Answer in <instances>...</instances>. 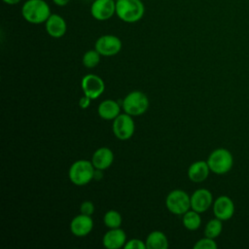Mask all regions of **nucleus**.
Returning a JSON list of instances; mask_svg holds the SVG:
<instances>
[{"label":"nucleus","instance_id":"obj_6","mask_svg":"<svg viewBox=\"0 0 249 249\" xmlns=\"http://www.w3.org/2000/svg\"><path fill=\"white\" fill-rule=\"evenodd\" d=\"M165 205L171 213L182 215L191 208V197L182 190H174L167 195Z\"/></svg>","mask_w":249,"mask_h":249},{"label":"nucleus","instance_id":"obj_13","mask_svg":"<svg viewBox=\"0 0 249 249\" xmlns=\"http://www.w3.org/2000/svg\"><path fill=\"white\" fill-rule=\"evenodd\" d=\"M93 228V221L89 215L80 214L74 217L70 223V230L76 236L82 237L89 234Z\"/></svg>","mask_w":249,"mask_h":249},{"label":"nucleus","instance_id":"obj_26","mask_svg":"<svg viewBox=\"0 0 249 249\" xmlns=\"http://www.w3.org/2000/svg\"><path fill=\"white\" fill-rule=\"evenodd\" d=\"M80 211L82 214L91 216L94 212V205L91 201H89V200L84 201L80 206Z\"/></svg>","mask_w":249,"mask_h":249},{"label":"nucleus","instance_id":"obj_24","mask_svg":"<svg viewBox=\"0 0 249 249\" xmlns=\"http://www.w3.org/2000/svg\"><path fill=\"white\" fill-rule=\"evenodd\" d=\"M216 248H217V244L214 241V239L207 236L197 240L196 243L194 245V249H216Z\"/></svg>","mask_w":249,"mask_h":249},{"label":"nucleus","instance_id":"obj_18","mask_svg":"<svg viewBox=\"0 0 249 249\" xmlns=\"http://www.w3.org/2000/svg\"><path fill=\"white\" fill-rule=\"evenodd\" d=\"M120 105L112 99L102 101L97 109L98 115L104 120H115L120 115Z\"/></svg>","mask_w":249,"mask_h":249},{"label":"nucleus","instance_id":"obj_7","mask_svg":"<svg viewBox=\"0 0 249 249\" xmlns=\"http://www.w3.org/2000/svg\"><path fill=\"white\" fill-rule=\"evenodd\" d=\"M134 122L130 115L120 114L113 123V132L120 140H127L134 133Z\"/></svg>","mask_w":249,"mask_h":249},{"label":"nucleus","instance_id":"obj_29","mask_svg":"<svg viewBox=\"0 0 249 249\" xmlns=\"http://www.w3.org/2000/svg\"><path fill=\"white\" fill-rule=\"evenodd\" d=\"M4 3L8 4V5H16L18 3H19L21 0H2Z\"/></svg>","mask_w":249,"mask_h":249},{"label":"nucleus","instance_id":"obj_12","mask_svg":"<svg viewBox=\"0 0 249 249\" xmlns=\"http://www.w3.org/2000/svg\"><path fill=\"white\" fill-rule=\"evenodd\" d=\"M212 202V194L206 189H198L191 196V208L198 213L208 210Z\"/></svg>","mask_w":249,"mask_h":249},{"label":"nucleus","instance_id":"obj_15","mask_svg":"<svg viewBox=\"0 0 249 249\" xmlns=\"http://www.w3.org/2000/svg\"><path fill=\"white\" fill-rule=\"evenodd\" d=\"M125 232L120 229H110L103 236V245L108 249H119L125 244Z\"/></svg>","mask_w":249,"mask_h":249},{"label":"nucleus","instance_id":"obj_28","mask_svg":"<svg viewBox=\"0 0 249 249\" xmlns=\"http://www.w3.org/2000/svg\"><path fill=\"white\" fill-rule=\"evenodd\" d=\"M56 6H58V7H64V6H66L68 3H69V1L70 0H52Z\"/></svg>","mask_w":249,"mask_h":249},{"label":"nucleus","instance_id":"obj_11","mask_svg":"<svg viewBox=\"0 0 249 249\" xmlns=\"http://www.w3.org/2000/svg\"><path fill=\"white\" fill-rule=\"evenodd\" d=\"M213 213L216 218L227 221L234 214V203L228 196H220L213 202Z\"/></svg>","mask_w":249,"mask_h":249},{"label":"nucleus","instance_id":"obj_27","mask_svg":"<svg viewBox=\"0 0 249 249\" xmlns=\"http://www.w3.org/2000/svg\"><path fill=\"white\" fill-rule=\"evenodd\" d=\"M89 103H90V98L88 97L87 95H84L83 97H81L80 101H79V105L81 108L83 109H86L89 106Z\"/></svg>","mask_w":249,"mask_h":249},{"label":"nucleus","instance_id":"obj_9","mask_svg":"<svg viewBox=\"0 0 249 249\" xmlns=\"http://www.w3.org/2000/svg\"><path fill=\"white\" fill-rule=\"evenodd\" d=\"M90 15L96 20H107L116 14L115 0H94L90 5Z\"/></svg>","mask_w":249,"mask_h":249},{"label":"nucleus","instance_id":"obj_1","mask_svg":"<svg viewBox=\"0 0 249 249\" xmlns=\"http://www.w3.org/2000/svg\"><path fill=\"white\" fill-rule=\"evenodd\" d=\"M51 15V8L45 0H26L21 7V16L29 23L46 22Z\"/></svg>","mask_w":249,"mask_h":249},{"label":"nucleus","instance_id":"obj_14","mask_svg":"<svg viewBox=\"0 0 249 249\" xmlns=\"http://www.w3.org/2000/svg\"><path fill=\"white\" fill-rule=\"evenodd\" d=\"M45 27L47 33L53 38L62 37L67 29V24L65 19L56 14H52L45 22Z\"/></svg>","mask_w":249,"mask_h":249},{"label":"nucleus","instance_id":"obj_25","mask_svg":"<svg viewBox=\"0 0 249 249\" xmlns=\"http://www.w3.org/2000/svg\"><path fill=\"white\" fill-rule=\"evenodd\" d=\"M125 249H147L146 248V243H144L142 240L137 239V238H133L130 239L129 241H127L124 246Z\"/></svg>","mask_w":249,"mask_h":249},{"label":"nucleus","instance_id":"obj_16","mask_svg":"<svg viewBox=\"0 0 249 249\" xmlns=\"http://www.w3.org/2000/svg\"><path fill=\"white\" fill-rule=\"evenodd\" d=\"M114 160V155L113 152L107 148V147H102L97 149L91 158V162L96 169L104 170L108 168Z\"/></svg>","mask_w":249,"mask_h":249},{"label":"nucleus","instance_id":"obj_2","mask_svg":"<svg viewBox=\"0 0 249 249\" xmlns=\"http://www.w3.org/2000/svg\"><path fill=\"white\" fill-rule=\"evenodd\" d=\"M144 13L145 7L141 0H116V15L124 22H137Z\"/></svg>","mask_w":249,"mask_h":249},{"label":"nucleus","instance_id":"obj_8","mask_svg":"<svg viewBox=\"0 0 249 249\" xmlns=\"http://www.w3.org/2000/svg\"><path fill=\"white\" fill-rule=\"evenodd\" d=\"M121 49L122 41L115 35H102L95 42V50L103 56L115 55L121 51Z\"/></svg>","mask_w":249,"mask_h":249},{"label":"nucleus","instance_id":"obj_5","mask_svg":"<svg viewBox=\"0 0 249 249\" xmlns=\"http://www.w3.org/2000/svg\"><path fill=\"white\" fill-rule=\"evenodd\" d=\"M148 107V97L139 90L129 92L123 100V109L130 116L142 115L147 111Z\"/></svg>","mask_w":249,"mask_h":249},{"label":"nucleus","instance_id":"obj_20","mask_svg":"<svg viewBox=\"0 0 249 249\" xmlns=\"http://www.w3.org/2000/svg\"><path fill=\"white\" fill-rule=\"evenodd\" d=\"M201 219L199 213L195 210H188L183 214V225L189 231H196L200 227Z\"/></svg>","mask_w":249,"mask_h":249},{"label":"nucleus","instance_id":"obj_21","mask_svg":"<svg viewBox=\"0 0 249 249\" xmlns=\"http://www.w3.org/2000/svg\"><path fill=\"white\" fill-rule=\"evenodd\" d=\"M222 229H223L222 220L215 217L214 219H211L206 224L204 228V235L214 239L220 235V233L222 232Z\"/></svg>","mask_w":249,"mask_h":249},{"label":"nucleus","instance_id":"obj_4","mask_svg":"<svg viewBox=\"0 0 249 249\" xmlns=\"http://www.w3.org/2000/svg\"><path fill=\"white\" fill-rule=\"evenodd\" d=\"M94 166L91 161L86 160H79L72 163L69 169L70 181L77 185L83 186L91 181L94 176Z\"/></svg>","mask_w":249,"mask_h":249},{"label":"nucleus","instance_id":"obj_23","mask_svg":"<svg viewBox=\"0 0 249 249\" xmlns=\"http://www.w3.org/2000/svg\"><path fill=\"white\" fill-rule=\"evenodd\" d=\"M100 55L101 54L96 50H89L84 53L82 62L84 66L88 68H93L99 63Z\"/></svg>","mask_w":249,"mask_h":249},{"label":"nucleus","instance_id":"obj_10","mask_svg":"<svg viewBox=\"0 0 249 249\" xmlns=\"http://www.w3.org/2000/svg\"><path fill=\"white\" fill-rule=\"evenodd\" d=\"M81 85L85 95H87L90 99L97 98L99 95H101L105 89L103 80L94 74L86 75L82 79Z\"/></svg>","mask_w":249,"mask_h":249},{"label":"nucleus","instance_id":"obj_3","mask_svg":"<svg viewBox=\"0 0 249 249\" xmlns=\"http://www.w3.org/2000/svg\"><path fill=\"white\" fill-rule=\"evenodd\" d=\"M210 171L215 174H225L229 172L233 164V158L231 153L225 148H218L214 150L207 159Z\"/></svg>","mask_w":249,"mask_h":249},{"label":"nucleus","instance_id":"obj_17","mask_svg":"<svg viewBox=\"0 0 249 249\" xmlns=\"http://www.w3.org/2000/svg\"><path fill=\"white\" fill-rule=\"evenodd\" d=\"M209 172H210V168L207 161L197 160L193 162L190 165L188 169V176L191 181L196 183H200L208 177Z\"/></svg>","mask_w":249,"mask_h":249},{"label":"nucleus","instance_id":"obj_19","mask_svg":"<svg viewBox=\"0 0 249 249\" xmlns=\"http://www.w3.org/2000/svg\"><path fill=\"white\" fill-rule=\"evenodd\" d=\"M146 248L147 249H167L168 240L165 234L160 231H154L149 233L146 238Z\"/></svg>","mask_w":249,"mask_h":249},{"label":"nucleus","instance_id":"obj_22","mask_svg":"<svg viewBox=\"0 0 249 249\" xmlns=\"http://www.w3.org/2000/svg\"><path fill=\"white\" fill-rule=\"evenodd\" d=\"M103 221L105 226L109 229L120 228V226L122 225V216L119 212L115 210H109L105 213Z\"/></svg>","mask_w":249,"mask_h":249}]
</instances>
